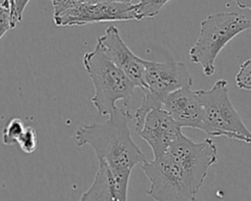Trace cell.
I'll return each mask as SVG.
<instances>
[{"label": "cell", "mask_w": 251, "mask_h": 201, "mask_svg": "<svg viewBox=\"0 0 251 201\" xmlns=\"http://www.w3.org/2000/svg\"><path fill=\"white\" fill-rule=\"evenodd\" d=\"M131 119L129 111L117 107L107 121L78 126L75 133L76 145H89L98 161H105L115 171L131 173L136 165L147 160L131 137Z\"/></svg>", "instance_id": "6da1fadb"}, {"label": "cell", "mask_w": 251, "mask_h": 201, "mask_svg": "<svg viewBox=\"0 0 251 201\" xmlns=\"http://www.w3.org/2000/svg\"><path fill=\"white\" fill-rule=\"evenodd\" d=\"M82 62L94 87L91 102L98 114L109 116L117 108V101L127 103L137 86L99 46L85 53Z\"/></svg>", "instance_id": "7a4b0ae2"}, {"label": "cell", "mask_w": 251, "mask_h": 201, "mask_svg": "<svg viewBox=\"0 0 251 201\" xmlns=\"http://www.w3.org/2000/svg\"><path fill=\"white\" fill-rule=\"evenodd\" d=\"M249 28L251 20L236 12L209 15L201 22L198 38L189 50L190 61L200 64L206 76L213 75L220 52L231 39Z\"/></svg>", "instance_id": "3957f363"}, {"label": "cell", "mask_w": 251, "mask_h": 201, "mask_svg": "<svg viewBox=\"0 0 251 201\" xmlns=\"http://www.w3.org/2000/svg\"><path fill=\"white\" fill-rule=\"evenodd\" d=\"M202 108L201 129L210 136H225L251 144V132L228 96V83L218 79L210 89L196 90Z\"/></svg>", "instance_id": "277c9868"}, {"label": "cell", "mask_w": 251, "mask_h": 201, "mask_svg": "<svg viewBox=\"0 0 251 201\" xmlns=\"http://www.w3.org/2000/svg\"><path fill=\"white\" fill-rule=\"evenodd\" d=\"M144 83L143 97L134 113L135 128L145 116L155 108H162L166 97L176 89L192 86V76L183 63L156 62L143 59Z\"/></svg>", "instance_id": "5b68a950"}, {"label": "cell", "mask_w": 251, "mask_h": 201, "mask_svg": "<svg viewBox=\"0 0 251 201\" xmlns=\"http://www.w3.org/2000/svg\"><path fill=\"white\" fill-rule=\"evenodd\" d=\"M177 165L184 183L195 199L211 166L217 162V146L211 138L194 142L182 132L165 152Z\"/></svg>", "instance_id": "8992f818"}, {"label": "cell", "mask_w": 251, "mask_h": 201, "mask_svg": "<svg viewBox=\"0 0 251 201\" xmlns=\"http://www.w3.org/2000/svg\"><path fill=\"white\" fill-rule=\"evenodd\" d=\"M141 168L150 181L147 194L158 201L194 200L187 190L180 171L175 161L166 153L146 160Z\"/></svg>", "instance_id": "52a82bcc"}, {"label": "cell", "mask_w": 251, "mask_h": 201, "mask_svg": "<svg viewBox=\"0 0 251 201\" xmlns=\"http://www.w3.org/2000/svg\"><path fill=\"white\" fill-rule=\"evenodd\" d=\"M57 26L84 25L100 22L135 20V4L131 2L82 3L54 15Z\"/></svg>", "instance_id": "ba28073f"}, {"label": "cell", "mask_w": 251, "mask_h": 201, "mask_svg": "<svg viewBox=\"0 0 251 201\" xmlns=\"http://www.w3.org/2000/svg\"><path fill=\"white\" fill-rule=\"evenodd\" d=\"M135 130L150 146L153 158L162 156L182 132L181 126L164 108L151 110Z\"/></svg>", "instance_id": "9c48e42d"}, {"label": "cell", "mask_w": 251, "mask_h": 201, "mask_svg": "<svg viewBox=\"0 0 251 201\" xmlns=\"http://www.w3.org/2000/svg\"><path fill=\"white\" fill-rule=\"evenodd\" d=\"M96 45L107 55V57L120 69H122L142 90L144 83V62L136 56L124 42L119 29L115 25L106 28L105 33L97 39Z\"/></svg>", "instance_id": "30bf717a"}, {"label": "cell", "mask_w": 251, "mask_h": 201, "mask_svg": "<svg viewBox=\"0 0 251 201\" xmlns=\"http://www.w3.org/2000/svg\"><path fill=\"white\" fill-rule=\"evenodd\" d=\"M98 171L90 187L83 192L81 201L85 200H127L129 172L113 170L105 161L100 160Z\"/></svg>", "instance_id": "8fae6325"}, {"label": "cell", "mask_w": 251, "mask_h": 201, "mask_svg": "<svg viewBox=\"0 0 251 201\" xmlns=\"http://www.w3.org/2000/svg\"><path fill=\"white\" fill-rule=\"evenodd\" d=\"M164 108L181 127L201 129L202 108L196 93L191 87H181L170 93L164 100Z\"/></svg>", "instance_id": "7c38bea8"}, {"label": "cell", "mask_w": 251, "mask_h": 201, "mask_svg": "<svg viewBox=\"0 0 251 201\" xmlns=\"http://www.w3.org/2000/svg\"><path fill=\"white\" fill-rule=\"evenodd\" d=\"M170 0H139L135 4V21L155 17Z\"/></svg>", "instance_id": "4fadbf2b"}, {"label": "cell", "mask_w": 251, "mask_h": 201, "mask_svg": "<svg viewBox=\"0 0 251 201\" xmlns=\"http://www.w3.org/2000/svg\"><path fill=\"white\" fill-rule=\"evenodd\" d=\"M25 126L19 118H13L11 119L3 128V133H2V141L3 144L10 146L18 142L20 136L22 135Z\"/></svg>", "instance_id": "5bb4252c"}, {"label": "cell", "mask_w": 251, "mask_h": 201, "mask_svg": "<svg viewBox=\"0 0 251 201\" xmlns=\"http://www.w3.org/2000/svg\"><path fill=\"white\" fill-rule=\"evenodd\" d=\"M17 143L24 153L32 154L37 147V135L35 129L31 126H25Z\"/></svg>", "instance_id": "9a60e30c"}, {"label": "cell", "mask_w": 251, "mask_h": 201, "mask_svg": "<svg viewBox=\"0 0 251 201\" xmlns=\"http://www.w3.org/2000/svg\"><path fill=\"white\" fill-rule=\"evenodd\" d=\"M235 83L239 89L251 90V58L240 65L235 75Z\"/></svg>", "instance_id": "2e32d148"}, {"label": "cell", "mask_w": 251, "mask_h": 201, "mask_svg": "<svg viewBox=\"0 0 251 201\" xmlns=\"http://www.w3.org/2000/svg\"><path fill=\"white\" fill-rule=\"evenodd\" d=\"M54 9V15H58L74 6L88 3V0H50Z\"/></svg>", "instance_id": "e0dca14e"}, {"label": "cell", "mask_w": 251, "mask_h": 201, "mask_svg": "<svg viewBox=\"0 0 251 201\" xmlns=\"http://www.w3.org/2000/svg\"><path fill=\"white\" fill-rule=\"evenodd\" d=\"M29 0H14V24L17 25L23 19V13Z\"/></svg>", "instance_id": "ac0fdd59"}, {"label": "cell", "mask_w": 251, "mask_h": 201, "mask_svg": "<svg viewBox=\"0 0 251 201\" xmlns=\"http://www.w3.org/2000/svg\"><path fill=\"white\" fill-rule=\"evenodd\" d=\"M240 9H248L251 12V0H234Z\"/></svg>", "instance_id": "d6986e66"}, {"label": "cell", "mask_w": 251, "mask_h": 201, "mask_svg": "<svg viewBox=\"0 0 251 201\" xmlns=\"http://www.w3.org/2000/svg\"><path fill=\"white\" fill-rule=\"evenodd\" d=\"M11 6H12V21H13V26L16 27L14 24V0H11Z\"/></svg>", "instance_id": "ffe728a7"}]
</instances>
